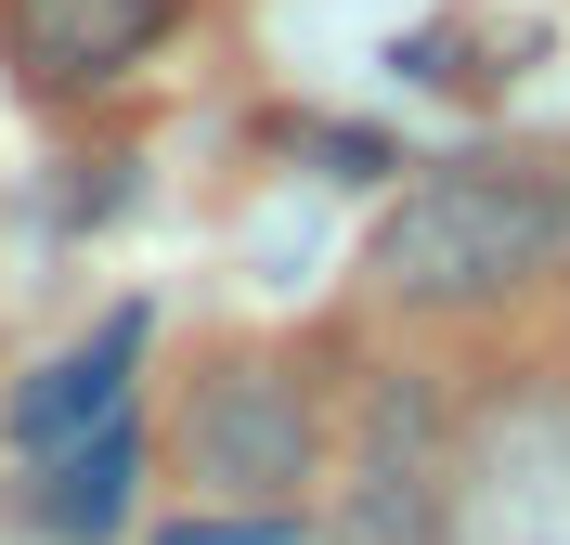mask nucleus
Listing matches in <instances>:
<instances>
[{
  "label": "nucleus",
  "mask_w": 570,
  "mask_h": 545,
  "mask_svg": "<svg viewBox=\"0 0 570 545\" xmlns=\"http://www.w3.org/2000/svg\"><path fill=\"white\" fill-rule=\"evenodd\" d=\"M363 273L390 312H493L570 273V169L558 156H441L376 208Z\"/></svg>",
  "instance_id": "1"
},
{
  "label": "nucleus",
  "mask_w": 570,
  "mask_h": 545,
  "mask_svg": "<svg viewBox=\"0 0 570 545\" xmlns=\"http://www.w3.org/2000/svg\"><path fill=\"white\" fill-rule=\"evenodd\" d=\"M181 480L220 494V507H285L298 480L324 468V402L298 390V363L273 351H220L195 390H181Z\"/></svg>",
  "instance_id": "2"
},
{
  "label": "nucleus",
  "mask_w": 570,
  "mask_h": 545,
  "mask_svg": "<svg viewBox=\"0 0 570 545\" xmlns=\"http://www.w3.org/2000/svg\"><path fill=\"white\" fill-rule=\"evenodd\" d=\"M181 27V0H0V66L27 91H117Z\"/></svg>",
  "instance_id": "3"
},
{
  "label": "nucleus",
  "mask_w": 570,
  "mask_h": 545,
  "mask_svg": "<svg viewBox=\"0 0 570 545\" xmlns=\"http://www.w3.org/2000/svg\"><path fill=\"white\" fill-rule=\"evenodd\" d=\"M324 545H454V468L428 455L415 402H376V429H363L351 455V494H337V519H324Z\"/></svg>",
  "instance_id": "4"
},
{
  "label": "nucleus",
  "mask_w": 570,
  "mask_h": 545,
  "mask_svg": "<svg viewBox=\"0 0 570 545\" xmlns=\"http://www.w3.org/2000/svg\"><path fill=\"white\" fill-rule=\"evenodd\" d=\"M558 519H570V402H532L480 468H454V545H558Z\"/></svg>",
  "instance_id": "5"
},
{
  "label": "nucleus",
  "mask_w": 570,
  "mask_h": 545,
  "mask_svg": "<svg viewBox=\"0 0 570 545\" xmlns=\"http://www.w3.org/2000/svg\"><path fill=\"white\" fill-rule=\"evenodd\" d=\"M130 363H142V312H105V325L78 338V351H52L27 390L0 402L13 455H66V441H91L105 416H130Z\"/></svg>",
  "instance_id": "6"
},
{
  "label": "nucleus",
  "mask_w": 570,
  "mask_h": 545,
  "mask_svg": "<svg viewBox=\"0 0 570 545\" xmlns=\"http://www.w3.org/2000/svg\"><path fill=\"white\" fill-rule=\"evenodd\" d=\"M27 533L39 545H105V533H130V507H142V429L130 416H105L91 441H66V455H27Z\"/></svg>",
  "instance_id": "7"
},
{
  "label": "nucleus",
  "mask_w": 570,
  "mask_h": 545,
  "mask_svg": "<svg viewBox=\"0 0 570 545\" xmlns=\"http://www.w3.org/2000/svg\"><path fill=\"white\" fill-rule=\"evenodd\" d=\"M169 545H312V533H298V519H273V507H259L247 533H169Z\"/></svg>",
  "instance_id": "8"
}]
</instances>
